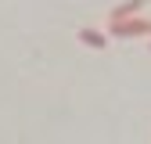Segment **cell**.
<instances>
[{
	"mask_svg": "<svg viewBox=\"0 0 151 144\" xmlns=\"http://www.w3.org/2000/svg\"><path fill=\"white\" fill-rule=\"evenodd\" d=\"M147 36H151V22H147Z\"/></svg>",
	"mask_w": 151,
	"mask_h": 144,
	"instance_id": "4",
	"label": "cell"
},
{
	"mask_svg": "<svg viewBox=\"0 0 151 144\" xmlns=\"http://www.w3.org/2000/svg\"><path fill=\"white\" fill-rule=\"evenodd\" d=\"M147 4V0H126V4L122 7H115V11H111V18H137V11Z\"/></svg>",
	"mask_w": 151,
	"mask_h": 144,
	"instance_id": "3",
	"label": "cell"
},
{
	"mask_svg": "<svg viewBox=\"0 0 151 144\" xmlns=\"http://www.w3.org/2000/svg\"><path fill=\"white\" fill-rule=\"evenodd\" d=\"M76 36H79V43H86V47H93V50H104V47H108V36L97 32V29H76Z\"/></svg>",
	"mask_w": 151,
	"mask_h": 144,
	"instance_id": "2",
	"label": "cell"
},
{
	"mask_svg": "<svg viewBox=\"0 0 151 144\" xmlns=\"http://www.w3.org/2000/svg\"><path fill=\"white\" fill-rule=\"evenodd\" d=\"M108 32L111 36H122V40H129V36H147V22H144V18H111Z\"/></svg>",
	"mask_w": 151,
	"mask_h": 144,
	"instance_id": "1",
	"label": "cell"
}]
</instances>
